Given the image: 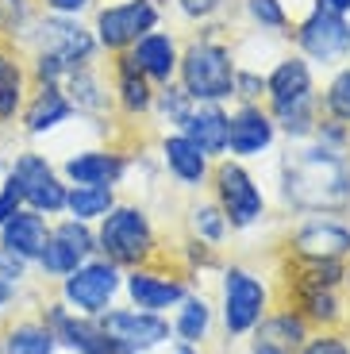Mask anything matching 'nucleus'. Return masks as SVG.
<instances>
[{"label": "nucleus", "instance_id": "f257e3e1", "mask_svg": "<svg viewBox=\"0 0 350 354\" xmlns=\"http://www.w3.org/2000/svg\"><path fill=\"white\" fill-rule=\"evenodd\" d=\"M285 193L300 208H342L350 201V169L331 151H304L285 166Z\"/></svg>", "mask_w": 350, "mask_h": 354}, {"label": "nucleus", "instance_id": "f03ea898", "mask_svg": "<svg viewBox=\"0 0 350 354\" xmlns=\"http://www.w3.org/2000/svg\"><path fill=\"white\" fill-rule=\"evenodd\" d=\"M181 77H185V93L193 100H216L235 93V66L231 54L216 43H196L189 46V54L181 58Z\"/></svg>", "mask_w": 350, "mask_h": 354}, {"label": "nucleus", "instance_id": "7ed1b4c3", "mask_svg": "<svg viewBox=\"0 0 350 354\" xmlns=\"http://www.w3.org/2000/svg\"><path fill=\"white\" fill-rule=\"evenodd\" d=\"M100 250L108 254V262L116 266H135L150 254L154 239H150V223L139 208H108L104 223H100Z\"/></svg>", "mask_w": 350, "mask_h": 354}, {"label": "nucleus", "instance_id": "20e7f679", "mask_svg": "<svg viewBox=\"0 0 350 354\" xmlns=\"http://www.w3.org/2000/svg\"><path fill=\"white\" fill-rule=\"evenodd\" d=\"M27 39L35 43V50H46V54H58L62 62L73 70H81V66L93 58V50H97V39L89 35L85 27L77 24L73 16H43L31 24V31H27Z\"/></svg>", "mask_w": 350, "mask_h": 354}, {"label": "nucleus", "instance_id": "39448f33", "mask_svg": "<svg viewBox=\"0 0 350 354\" xmlns=\"http://www.w3.org/2000/svg\"><path fill=\"white\" fill-rule=\"evenodd\" d=\"M116 289H120V274H116V262H81L73 274H66V304L81 312V316H100L108 312Z\"/></svg>", "mask_w": 350, "mask_h": 354}, {"label": "nucleus", "instance_id": "423d86ee", "mask_svg": "<svg viewBox=\"0 0 350 354\" xmlns=\"http://www.w3.org/2000/svg\"><path fill=\"white\" fill-rule=\"evenodd\" d=\"M158 24V8L150 0H123V4H108L97 16V43L108 50H123L142 39V31Z\"/></svg>", "mask_w": 350, "mask_h": 354}, {"label": "nucleus", "instance_id": "0eeeda50", "mask_svg": "<svg viewBox=\"0 0 350 354\" xmlns=\"http://www.w3.org/2000/svg\"><path fill=\"white\" fill-rule=\"evenodd\" d=\"M100 331L120 346L123 354H139L147 346H158L169 339V324L154 312H108L100 319Z\"/></svg>", "mask_w": 350, "mask_h": 354}, {"label": "nucleus", "instance_id": "6e6552de", "mask_svg": "<svg viewBox=\"0 0 350 354\" xmlns=\"http://www.w3.org/2000/svg\"><path fill=\"white\" fill-rule=\"evenodd\" d=\"M93 243H97V239L89 235L85 223H81V220H66V223H58V227L50 231V239H46L39 262H43L46 274L66 277V274H73L89 254H93Z\"/></svg>", "mask_w": 350, "mask_h": 354}, {"label": "nucleus", "instance_id": "1a4fd4ad", "mask_svg": "<svg viewBox=\"0 0 350 354\" xmlns=\"http://www.w3.org/2000/svg\"><path fill=\"white\" fill-rule=\"evenodd\" d=\"M266 308V289L258 277H250L246 270H231L223 281V324L228 331H250Z\"/></svg>", "mask_w": 350, "mask_h": 354}, {"label": "nucleus", "instance_id": "9d476101", "mask_svg": "<svg viewBox=\"0 0 350 354\" xmlns=\"http://www.w3.org/2000/svg\"><path fill=\"white\" fill-rule=\"evenodd\" d=\"M219 181V201H223V212H228L231 223H239V227H246V223H254L258 216H262V193L254 189L250 174H246L243 166H231V162H223L216 174Z\"/></svg>", "mask_w": 350, "mask_h": 354}, {"label": "nucleus", "instance_id": "9b49d317", "mask_svg": "<svg viewBox=\"0 0 350 354\" xmlns=\"http://www.w3.org/2000/svg\"><path fill=\"white\" fill-rule=\"evenodd\" d=\"M300 46H304L312 58H320V62H331V58H339L350 46V27L342 24L339 12L315 8L312 16L304 19V27H300Z\"/></svg>", "mask_w": 350, "mask_h": 354}, {"label": "nucleus", "instance_id": "f8f14e48", "mask_svg": "<svg viewBox=\"0 0 350 354\" xmlns=\"http://www.w3.org/2000/svg\"><path fill=\"white\" fill-rule=\"evenodd\" d=\"M46 328L54 331V339H62V343L70 346V351H77V354H123L120 346L100 331V324L73 319L62 304H54V308L46 312Z\"/></svg>", "mask_w": 350, "mask_h": 354}, {"label": "nucleus", "instance_id": "ddd939ff", "mask_svg": "<svg viewBox=\"0 0 350 354\" xmlns=\"http://www.w3.org/2000/svg\"><path fill=\"white\" fill-rule=\"evenodd\" d=\"M46 239H50V227H46L43 212L35 208H19L4 227H0V247H8L12 254H19L24 262H35L43 254Z\"/></svg>", "mask_w": 350, "mask_h": 354}, {"label": "nucleus", "instance_id": "4468645a", "mask_svg": "<svg viewBox=\"0 0 350 354\" xmlns=\"http://www.w3.org/2000/svg\"><path fill=\"white\" fill-rule=\"evenodd\" d=\"M19 112H24V131L27 135H46V131H54L58 124L70 120L73 104H70V97H66L58 85H39L35 97L27 100Z\"/></svg>", "mask_w": 350, "mask_h": 354}, {"label": "nucleus", "instance_id": "2eb2a0df", "mask_svg": "<svg viewBox=\"0 0 350 354\" xmlns=\"http://www.w3.org/2000/svg\"><path fill=\"white\" fill-rule=\"evenodd\" d=\"M266 88H270L277 115H281V112H289V108L312 104V73H308V66L300 62V58L281 62L277 70H273V77L266 81Z\"/></svg>", "mask_w": 350, "mask_h": 354}, {"label": "nucleus", "instance_id": "dca6fc26", "mask_svg": "<svg viewBox=\"0 0 350 354\" xmlns=\"http://www.w3.org/2000/svg\"><path fill=\"white\" fill-rule=\"evenodd\" d=\"M297 250L304 258H327V262H335L339 254L350 250V231L331 220H312L297 231Z\"/></svg>", "mask_w": 350, "mask_h": 354}, {"label": "nucleus", "instance_id": "f3484780", "mask_svg": "<svg viewBox=\"0 0 350 354\" xmlns=\"http://www.w3.org/2000/svg\"><path fill=\"white\" fill-rule=\"evenodd\" d=\"M127 292L131 301L147 312H162L169 304L185 301V285L181 281H169V277H158V274H147V270H135L127 277Z\"/></svg>", "mask_w": 350, "mask_h": 354}, {"label": "nucleus", "instance_id": "a211bd4d", "mask_svg": "<svg viewBox=\"0 0 350 354\" xmlns=\"http://www.w3.org/2000/svg\"><path fill=\"white\" fill-rule=\"evenodd\" d=\"M270 139H273V124L258 108H243L235 120H228V147L235 154H258L270 147Z\"/></svg>", "mask_w": 350, "mask_h": 354}, {"label": "nucleus", "instance_id": "6ab92c4d", "mask_svg": "<svg viewBox=\"0 0 350 354\" xmlns=\"http://www.w3.org/2000/svg\"><path fill=\"white\" fill-rule=\"evenodd\" d=\"M120 174H123V158L108 151H85L66 158V177L77 181V185H112Z\"/></svg>", "mask_w": 350, "mask_h": 354}, {"label": "nucleus", "instance_id": "aec40b11", "mask_svg": "<svg viewBox=\"0 0 350 354\" xmlns=\"http://www.w3.org/2000/svg\"><path fill=\"white\" fill-rule=\"evenodd\" d=\"M131 62L139 66V70L147 73V77H154V81H169V73H174V66H177L174 39H169V35H142L139 43H135Z\"/></svg>", "mask_w": 350, "mask_h": 354}, {"label": "nucleus", "instance_id": "412c9836", "mask_svg": "<svg viewBox=\"0 0 350 354\" xmlns=\"http://www.w3.org/2000/svg\"><path fill=\"white\" fill-rule=\"evenodd\" d=\"M185 135L201 147V154H219L228 147V115L219 108H201V112H189L185 120Z\"/></svg>", "mask_w": 350, "mask_h": 354}, {"label": "nucleus", "instance_id": "4be33fe9", "mask_svg": "<svg viewBox=\"0 0 350 354\" xmlns=\"http://www.w3.org/2000/svg\"><path fill=\"white\" fill-rule=\"evenodd\" d=\"M24 85H27L24 62L12 50L0 46V124H8V120L19 115V108H24Z\"/></svg>", "mask_w": 350, "mask_h": 354}, {"label": "nucleus", "instance_id": "5701e85b", "mask_svg": "<svg viewBox=\"0 0 350 354\" xmlns=\"http://www.w3.org/2000/svg\"><path fill=\"white\" fill-rule=\"evenodd\" d=\"M300 343H304V324L293 316H277L262 324V331L254 339V354H293Z\"/></svg>", "mask_w": 350, "mask_h": 354}, {"label": "nucleus", "instance_id": "b1692460", "mask_svg": "<svg viewBox=\"0 0 350 354\" xmlns=\"http://www.w3.org/2000/svg\"><path fill=\"white\" fill-rule=\"evenodd\" d=\"M166 166L181 177L185 185H196L204 177V169H208V162H204L201 147L189 135H174V139H166Z\"/></svg>", "mask_w": 350, "mask_h": 354}, {"label": "nucleus", "instance_id": "393cba45", "mask_svg": "<svg viewBox=\"0 0 350 354\" xmlns=\"http://www.w3.org/2000/svg\"><path fill=\"white\" fill-rule=\"evenodd\" d=\"M0 354H54V331L46 324H35V319L12 324Z\"/></svg>", "mask_w": 350, "mask_h": 354}, {"label": "nucleus", "instance_id": "a878e982", "mask_svg": "<svg viewBox=\"0 0 350 354\" xmlns=\"http://www.w3.org/2000/svg\"><path fill=\"white\" fill-rule=\"evenodd\" d=\"M112 204H116L112 185H73L70 193H66V208H70V216H73V220H81V223L108 216Z\"/></svg>", "mask_w": 350, "mask_h": 354}, {"label": "nucleus", "instance_id": "bb28decb", "mask_svg": "<svg viewBox=\"0 0 350 354\" xmlns=\"http://www.w3.org/2000/svg\"><path fill=\"white\" fill-rule=\"evenodd\" d=\"M120 93H123V104L131 108V112L150 108V85H147L142 70L131 62V58H123L120 62Z\"/></svg>", "mask_w": 350, "mask_h": 354}, {"label": "nucleus", "instance_id": "cd10ccee", "mask_svg": "<svg viewBox=\"0 0 350 354\" xmlns=\"http://www.w3.org/2000/svg\"><path fill=\"white\" fill-rule=\"evenodd\" d=\"M70 104H73V108H85V112H97V108H104V97H100L97 77H93L85 66L70 73Z\"/></svg>", "mask_w": 350, "mask_h": 354}, {"label": "nucleus", "instance_id": "c85d7f7f", "mask_svg": "<svg viewBox=\"0 0 350 354\" xmlns=\"http://www.w3.org/2000/svg\"><path fill=\"white\" fill-rule=\"evenodd\" d=\"M208 319H212V312L204 301H185L181 316H177V335L185 343H201L204 331H208Z\"/></svg>", "mask_w": 350, "mask_h": 354}, {"label": "nucleus", "instance_id": "c756f323", "mask_svg": "<svg viewBox=\"0 0 350 354\" xmlns=\"http://www.w3.org/2000/svg\"><path fill=\"white\" fill-rule=\"evenodd\" d=\"M327 108H331L339 120H350V70L335 77L331 93H327Z\"/></svg>", "mask_w": 350, "mask_h": 354}, {"label": "nucleus", "instance_id": "7c9ffc66", "mask_svg": "<svg viewBox=\"0 0 350 354\" xmlns=\"http://www.w3.org/2000/svg\"><path fill=\"white\" fill-rule=\"evenodd\" d=\"M250 16L266 27H281L285 24V8H281L277 0H250Z\"/></svg>", "mask_w": 350, "mask_h": 354}, {"label": "nucleus", "instance_id": "2f4dec72", "mask_svg": "<svg viewBox=\"0 0 350 354\" xmlns=\"http://www.w3.org/2000/svg\"><path fill=\"white\" fill-rule=\"evenodd\" d=\"M24 274H27V262H24V258H19V254H12L8 247H0V281L16 285Z\"/></svg>", "mask_w": 350, "mask_h": 354}, {"label": "nucleus", "instance_id": "473e14b6", "mask_svg": "<svg viewBox=\"0 0 350 354\" xmlns=\"http://www.w3.org/2000/svg\"><path fill=\"white\" fill-rule=\"evenodd\" d=\"M304 301H308V308H312L315 319H335V316H339V312H335L331 292H324V289H308V292H304Z\"/></svg>", "mask_w": 350, "mask_h": 354}, {"label": "nucleus", "instance_id": "72a5a7b5", "mask_svg": "<svg viewBox=\"0 0 350 354\" xmlns=\"http://www.w3.org/2000/svg\"><path fill=\"white\" fill-rule=\"evenodd\" d=\"M196 231H201L204 239H212V243L223 235V220H219L216 208H196Z\"/></svg>", "mask_w": 350, "mask_h": 354}, {"label": "nucleus", "instance_id": "f704fd0d", "mask_svg": "<svg viewBox=\"0 0 350 354\" xmlns=\"http://www.w3.org/2000/svg\"><path fill=\"white\" fill-rule=\"evenodd\" d=\"M162 112L174 115L177 124H185V120H189V93H177V88H169L166 97H162Z\"/></svg>", "mask_w": 350, "mask_h": 354}, {"label": "nucleus", "instance_id": "c9c22d12", "mask_svg": "<svg viewBox=\"0 0 350 354\" xmlns=\"http://www.w3.org/2000/svg\"><path fill=\"white\" fill-rule=\"evenodd\" d=\"M54 16H77V12L89 8V0H43Z\"/></svg>", "mask_w": 350, "mask_h": 354}, {"label": "nucleus", "instance_id": "e433bc0d", "mask_svg": "<svg viewBox=\"0 0 350 354\" xmlns=\"http://www.w3.org/2000/svg\"><path fill=\"white\" fill-rule=\"evenodd\" d=\"M304 354H350V351H347V343H342V339H315Z\"/></svg>", "mask_w": 350, "mask_h": 354}, {"label": "nucleus", "instance_id": "4c0bfd02", "mask_svg": "<svg viewBox=\"0 0 350 354\" xmlns=\"http://www.w3.org/2000/svg\"><path fill=\"white\" fill-rule=\"evenodd\" d=\"M16 212H19V201L8 193V189H0V227H4V223H8Z\"/></svg>", "mask_w": 350, "mask_h": 354}, {"label": "nucleus", "instance_id": "58836bf2", "mask_svg": "<svg viewBox=\"0 0 350 354\" xmlns=\"http://www.w3.org/2000/svg\"><path fill=\"white\" fill-rule=\"evenodd\" d=\"M181 8L189 12V16H212V12L219 8V0H181Z\"/></svg>", "mask_w": 350, "mask_h": 354}, {"label": "nucleus", "instance_id": "ea45409f", "mask_svg": "<svg viewBox=\"0 0 350 354\" xmlns=\"http://www.w3.org/2000/svg\"><path fill=\"white\" fill-rule=\"evenodd\" d=\"M12 297H16V285L0 281V316H4V308H8V304H12Z\"/></svg>", "mask_w": 350, "mask_h": 354}, {"label": "nucleus", "instance_id": "a19ab883", "mask_svg": "<svg viewBox=\"0 0 350 354\" xmlns=\"http://www.w3.org/2000/svg\"><path fill=\"white\" fill-rule=\"evenodd\" d=\"M324 8H331V12H350V0H324Z\"/></svg>", "mask_w": 350, "mask_h": 354}, {"label": "nucleus", "instance_id": "79ce46f5", "mask_svg": "<svg viewBox=\"0 0 350 354\" xmlns=\"http://www.w3.org/2000/svg\"><path fill=\"white\" fill-rule=\"evenodd\" d=\"M181 354H193V351H189V346H185V351H181Z\"/></svg>", "mask_w": 350, "mask_h": 354}, {"label": "nucleus", "instance_id": "37998d69", "mask_svg": "<svg viewBox=\"0 0 350 354\" xmlns=\"http://www.w3.org/2000/svg\"><path fill=\"white\" fill-rule=\"evenodd\" d=\"M0 35H4V27H0Z\"/></svg>", "mask_w": 350, "mask_h": 354}]
</instances>
